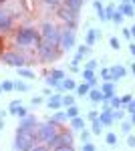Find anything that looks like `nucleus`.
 Instances as JSON below:
<instances>
[{"label":"nucleus","instance_id":"nucleus-7","mask_svg":"<svg viewBox=\"0 0 135 151\" xmlns=\"http://www.w3.org/2000/svg\"><path fill=\"white\" fill-rule=\"evenodd\" d=\"M0 57L2 60L8 65V67H14V69H20V67H26L28 65V60L24 55L20 52H16V50H6V52H0Z\"/></svg>","mask_w":135,"mask_h":151},{"label":"nucleus","instance_id":"nucleus-43","mask_svg":"<svg viewBox=\"0 0 135 151\" xmlns=\"http://www.w3.org/2000/svg\"><path fill=\"white\" fill-rule=\"evenodd\" d=\"M87 119H89V121H95V119H99V111H95V109H93V111H89Z\"/></svg>","mask_w":135,"mask_h":151},{"label":"nucleus","instance_id":"nucleus-6","mask_svg":"<svg viewBox=\"0 0 135 151\" xmlns=\"http://www.w3.org/2000/svg\"><path fill=\"white\" fill-rule=\"evenodd\" d=\"M48 149H55V147H63V145H73V131H58L55 137H51V139L45 143Z\"/></svg>","mask_w":135,"mask_h":151},{"label":"nucleus","instance_id":"nucleus-47","mask_svg":"<svg viewBox=\"0 0 135 151\" xmlns=\"http://www.w3.org/2000/svg\"><path fill=\"white\" fill-rule=\"evenodd\" d=\"M83 151H95V145L91 141H87V143H83Z\"/></svg>","mask_w":135,"mask_h":151},{"label":"nucleus","instance_id":"nucleus-30","mask_svg":"<svg viewBox=\"0 0 135 151\" xmlns=\"http://www.w3.org/2000/svg\"><path fill=\"white\" fill-rule=\"evenodd\" d=\"M61 103H63V107L75 105V97H73V95H61Z\"/></svg>","mask_w":135,"mask_h":151},{"label":"nucleus","instance_id":"nucleus-14","mask_svg":"<svg viewBox=\"0 0 135 151\" xmlns=\"http://www.w3.org/2000/svg\"><path fill=\"white\" fill-rule=\"evenodd\" d=\"M12 18L10 14H4V12L0 10V32H6V30H10L12 28Z\"/></svg>","mask_w":135,"mask_h":151},{"label":"nucleus","instance_id":"nucleus-48","mask_svg":"<svg viewBox=\"0 0 135 151\" xmlns=\"http://www.w3.org/2000/svg\"><path fill=\"white\" fill-rule=\"evenodd\" d=\"M97 65H99L97 60H87V67H85V69H91V70H95V69H97Z\"/></svg>","mask_w":135,"mask_h":151},{"label":"nucleus","instance_id":"nucleus-46","mask_svg":"<svg viewBox=\"0 0 135 151\" xmlns=\"http://www.w3.org/2000/svg\"><path fill=\"white\" fill-rule=\"evenodd\" d=\"M123 36L127 40H131V36H133V28H123Z\"/></svg>","mask_w":135,"mask_h":151},{"label":"nucleus","instance_id":"nucleus-39","mask_svg":"<svg viewBox=\"0 0 135 151\" xmlns=\"http://www.w3.org/2000/svg\"><path fill=\"white\" fill-rule=\"evenodd\" d=\"M101 79H103V81H113L111 70H109V69H101Z\"/></svg>","mask_w":135,"mask_h":151},{"label":"nucleus","instance_id":"nucleus-13","mask_svg":"<svg viewBox=\"0 0 135 151\" xmlns=\"http://www.w3.org/2000/svg\"><path fill=\"white\" fill-rule=\"evenodd\" d=\"M99 121H101L103 127H111L115 123L111 117V107H103V111H99Z\"/></svg>","mask_w":135,"mask_h":151},{"label":"nucleus","instance_id":"nucleus-9","mask_svg":"<svg viewBox=\"0 0 135 151\" xmlns=\"http://www.w3.org/2000/svg\"><path fill=\"white\" fill-rule=\"evenodd\" d=\"M75 42H77V35H75L73 28L61 30V38H58V48H61V50H71V48H75Z\"/></svg>","mask_w":135,"mask_h":151},{"label":"nucleus","instance_id":"nucleus-18","mask_svg":"<svg viewBox=\"0 0 135 151\" xmlns=\"http://www.w3.org/2000/svg\"><path fill=\"white\" fill-rule=\"evenodd\" d=\"M87 127V123H85V119L83 117H73L71 119V131H81V129H85Z\"/></svg>","mask_w":135,"mask_h":151},{"label":"nucleus","instance_id":"nucleus-2","mask_svg":"<svg viewBox=\"0 0 135 151\" xmlns=\"http://www.w3.org/2000/svg\"><path fill=\"white\" fill-rule=\"evenodd\" d=\"M34 47H36L38 58L45 60V63H53V60H56L58 55H61V48L55 47V45H51V42H45V40H38Z\"/></svg>","mask_w":135,"mask_h":151},{"label":"nucleus","instance_id":"nucleus-21","mask_svg":"<svg viewBox=\"0 0 135 151\" xmlns=\"http://www.w3.org/2000/svg\"><path fill=\"white\" fill-rule=\"evenodd\" d=\"M16 73H18V77H22V79H28V81H32L34 77V70H30L28 67H20V69H16Z\"/></svg>","mask_w":135,"mask_h":151},{"label":"nucleus","instance_id":"nucleus-55","mask_svg":"<svg viewBox=\"0 0 135 151\" xmlns=\"http://www.w3.org/2000/svg\"><path fill=\"white\" fill-rule=\"evenodd\" d=\"M121 2H133V0H121Z\"/></svg>","mask_w":135,"mask_h":151},{"label":"nucleus","instance_id":"nucleus-28","mask_svg":"<svg viewBox=\"0 0 135 151\" xmlns=\"http://www.w3.org/2000/svg\"><path fill=\"white\" fill-rule=\"evenodd\" d=\"M65 115H67V119L77 117V115H79V107H77V105H69L67 109H65Z\"/></svg>","mask_w":135,"mask_h":151},{"label":"nucleus","instance_id":"nucleus-52","mask_svg":"<svg viewBox=\"0 0 135 151\" xmlns=\"http://www.w3.org/2000/svg\"><path fill=\"white\" fill-rule=\"evenodd\" d=\"M4 129V119H0V131Z\"/></svg>","mask_w":135,"mask_h":151},{"label":"nucleus","instance_id":"nucleus-29","mask_svg":"<svg viewBox=\"0 0 135 151\" xmlns=\"http://www.w3.org/2000/svg\"><path fill=\"white\" fill-rule=\"evenodd\" d=\"M111 117H113V121H117V119L121 121V119L125 117V109H123V107H117V109H111Z\"/></svg>","mask_w":135,"mask_h":151},{"label":"nucleus","instance_id":"nucleus-23","mask_svg":"<svg viewBox=\"0 0 135 151\" xmlns=\"http://www.w3.org/2000/svg\"><path fill=\"white\" fill-rule=\"evenodd\" d=\"M83 2H85V0H65L63 4H65L67 8H71V10H77V12H79L81 8H83Z\"/></svg>","mask_w":135,"mask_h":151},{"label":"nucleus","instance_id":"nucleus-40","mask_svg":"<svg viewBox=\"0 0 135 151\" xmlns=\"http://www.w3.org/2000/svg\"><path fill=\"white\" fill-rule=\"evenodd\" d=\"M89 139H91V131H87V129H81V141H83V143H87Z\"/></svg>","mask_w":135,"mask_h":151},{"label":"nucleus","instance_id":"nucleus-31","mask_svg":"<svg viewBox=\"0 0 135 151\" xmlns=\"http://www.w3.org/2000/svg\"><path fill=\"white\" fill-rule=\"evenodd\" d=\"M111 20H113L115 24H123L125 16H123V14H121L119 10H117V8H115V12H113V16H111Z\"/></svg>","mask_w":135,"mask_h":151},{"label":"nucleus","instance_id":"nucleus-42","mask_svg":"<svg viewBox=\"0 0 135 151\" xmlns=\"http://www.w3.org/2000/svg\"><path fill=\"white\" fill-rule=\"evenodd\" d=\"M51 151H75V147L73 145H63V147H55V149H51Z\"/></svg>","mask_w":135,"mask_h":151},{"label":"nucleus","instance_id":"nucleus-44","mask_svg":"<svg viewBox=\"0 0 135 151\" xmlns=\"http://www.w3.org/2000/svg\"><path fill=\"white\" fill-rule=\"evenodd\" d=\"M43 2H45L46 6H53V8L55 6H61V0H43Z\"/></svg>","mask_w":135,"mask_h":151},{"label":"nucleus","instance_id":"nucleus-34","mask_svg":"<svg viewBox=\"0 0 135 151\" xmlns=\"http://www.w3.org/2000/svg\"><path fill=\"white\" fill-rule=\"evenodd\" d=\"M131 129H133V123H131V121H123V123H121V131H123L125 135H129Z\"/></svg>","mask_w":135,"mask_h":151},{"label":"nucleus","instance_id":"nucleus-11","mask_svg":"<svg viewBox=\"0 0 135 151\" xmlns=\"http://www.w3.org/2000/svg\"><path fill=\"white\" fill-rule=\"evenodd\" d=\"M63 79H65V73H63L61 69H55V70L48 73V77H46V85L61 91V81H63Z\"/></svg>","mask_w":135,"mask_h":151},{"label":"nucleus","instance_id":"nucleus-32","mask_svg":"<svg viewBox=\"0 0 135 151\" xmlns=\"http://www.w3.org/2000/svg\"><path fill=\"white\" fill-rule=\"evenodd\" d=\"M14 91H20V93H26L28 91V85L22 81H14Z\"/></svg>","mask_w":135,"mask_h":151},{"label":"nucleus","instance_id":"nucleus-3","mask_svg":"<svg viewBox=\"0 0 135 151\" xmlns=\"http://www.w3.org/2000/svg\"><path fill=\"white\" fill-rule=\"evenodd\" d=\"M40 40H45V42H51V45H55L58 47V38H61V28L53 22H43L40 26Z\"/></svg>","mask_w":135,"mask_h":151},{"label":"nucleus","instance_id":"nucleus-4","mask_svg":"<svg viewBox=\"0 0 135 151\" xmlns=\"http://www.w3.org/2000/svg\"><path fill=\"white\" fill-rule=\"evenodd\" d=\"M56 133H58V125L56 123H51V121H46L43 125H36V129H34L36 141H43V143H46L51 137H55Z\"/></svg>","mask_w":135,"mask_h":151},{"label":"nucleus","instance_id":"nucleus-54","mask_svg":"<svg viewBox=\"0 0 135 151\" xmlns=\"http://www.w3.org/2000/svg\"><path fill=\"white\" fill-rule=\"evenodd\" d=\"M0 52H2V38H0Z\"/></svg>","mask_w":135,"mask_h":151},{"label":"nucleus","instance_id":"nucleus-25","mask_svg":"<svg viewBox=\"0 0 135 151\" xmlns=\"http://www.w3.org/2000/svg\"><path fill=\"white\" fill-rule=\"evenodd\" d=\"M93 6H95V10H97L99 20H103V22H105V6L101 4V0H93Z\"/></svg>","mask_w":135,"mask_h":151},{"label":"nucleus","instance_id":"nucleus-56","mask_svg":"<svg viewBox=\"0 0 135 151\" xmlns=\"http://www.w3.org/2000/svg\"><path fill=\"white\" fill-rule=\"evenodd\" d=\"M0 93H2V87H0Z\"/></svg>","mask_w":135,"mask_h":151},{"label":"nucleus","instance_id":"nucleus-50","mask_svg":"<svg viewBox=\"0 0 135 151\" xmlns=\"http://www.w3.org/2000/svg\"><path fill=\"white\" fill-rule=\"evenodd\" d=\"M43 103H45L43 97H32V105H43Z\"/></svg>","mask_w":135,"mask_h":151},{"label":"nucleus","instance_id":"nucleus-10","mask_svg":"<svg viewBox=\"0 0 135 151\" xmlns=\"http://www.w3.org/2000/svg\"><path fill=\"white\" fill-rule=\"evenodd\" d=\"M36 125H38V121L34 119L32 115H26L20 119V123H18V133H34V129H36Z\"/></svg>","mask_w":135,"mask_h":151},{"label":"nucleus","instance_id":"nucleus-41","mask_svg":"<svg viewBox=\"0 0 135 151\" xmlns=\"http://www.w3.org/2000/svg\"><path fill=\"white\" fill-rule=\"evenodd\" d=\"M129 101H133V95H129V93L123 95V97H121V107H123V105H127Z\"/></svg>","mask_w":135,"mask_h":151},{"label":"nucleus","instance_id":"nucleus-17","mask_svg":"<svg viewBox=\"0 0 135 151\" xmlns=\"http://www.w3.org/2000/svg\"><path fill=\"white\" fill-rule=\"evenodd\" d=\"M117 10L121 12V14H123L125 18H131V16L135 14L133 6H131V2H119V8H117Z\"/></svg>","mask_w":135,"mask_h":151},{"label":"nucleus","instance_id":"nucleus-51","mask_svg":"<svg viewBox=\"0 0 135 151\" xmlns=\"http://www.w3.org/2000/svg\"><path fill=\"white\" fill-rule=\"evenodd\" d=\"M129 52H131V55H135V45H133V42L129 45Z\"/></svg>","mask_w":135,"mask_h":151},{"label":"nucleus","instance_id":"nucleus-22","mask_svg":"<svg viewBox=\"0 0 135 151\" xmlns=\"http://www.w3.org/2000/svg\"><path fill=\"white\" fill-rule=\"evenodd\" d=\"M83 79H85V83H89V87H95V85H97L95 73H93L91 69H85V70H83Z\"/></svg>","mask_w":135,"mask_h":151},{"label":"nucleus","instance_id":"nucleus-16","mask_svg":"<svg viewBox=\"0 0 135 151\" xmlns=\"http://www.w3.org/2000/svg\"><path fill=\"white\" fill-rule=\"evenodd\" d=\"M97 40H99V30H97V28H89L87 35H85V45H87V47H93Z\"/></svg>","mask_w":135,"mask_h":151},{"label":"nucleus","instance_id":"nucleus-5","mask_svg":"<svg viewBox=\"0 0 135 151\" xmlns=\"http://www.w3.org/2000/svg\"><path fill=\"white\" fill-rule=\"evenodd\" d=\"M36 145V137L34 133H18L14 137V151H28Z\"/></svg>","mask_w":135,"mask_h":151},{"label":"nucleus","instance_id":"nucleus-35","mask_svg":"<svg viewBox=\"0 0 135 151\" xmlns=\"http://www.w3.org/2000/svg\"><path fill=\"white\" fill-rule=\"evenodd\" d=\"M0 87H2V91H14V81H4L0 83Z\"/></svg>","mask_w":135,"mask_h":151},{"label":"nucleus","instance_id":"nucleus-45","mask_svg":"<svg viewBox=\"0 0 135 151\" xmlns=\"http://www.w3.org/2000/svg\"><path fill=\"white\" fill-rule=\"evenodd\" d=\"M28 151H51V149H48L46 145H38V143H36V145H34L32 149H28Z\"/></svg>","mask_w":135,"mask_h":151},{"label":"nucleus","instance_id":"nucleus-1","mask_svg":"<svg viewBox=\"0 0 135 151\" xmlns=\"http://www.w3.org/2000/svg\"><path fill=\"white\" fill-rule=\"evenodd\" d=\"M38 40H40V32H38L36 28H30V26L18 28L16 35H14V42H16L18 47H32Z\"/></svg>","mask_w":135,"mask_h":151},{"label":"nucleus","instance_id":"nucleus-53","mask_svg":"<svg viewBox=\"0 0 135 151\" xmlns=\"http://www.w3.org/2000/svg\"><path fill=\"white\" fill-rule=\"evenodd\" d=\"M2 4H4V0H0V10H2Z\"/></svg>","mask_w":135,"mask_h":151},{"label":"nucleus","instance_id":"nucleus-36","mask_svg":"<svg viewBox=\"0 0 135 151\" xmlns=\"http://www.w3.org/2000/svg\"><path fill=\"white\" fill-rule=\"evenodd\" d=\"M109 45H111L113 50H119V48H121V45H119V38H117V36H111V38H109Z\"/></svg>","mask_w":135,"mask_h":151},{"label":"nucleus","instance_id":"nucleus-8","mask_svg":"<svg viewBox=\"0 0 135 151\" xmlns=\"http://www.w3.org/2000/svg\"><path fill=\"white\" fill-rule=\"evenodd\" d=\"M58 10H56V14L61 16V20H65L67 22V28H77V24H79V12L77 10H71V8H67L65 4L63 6H56Z\"/></svg>","mask_w":135,"mask_h":151},{"label":"nucleus","instance_id":"nucleus-33","mask_svg":"<svg viewBox=\"0 0 135 151\" xmlns=\"http://www.w3.org/2000/svg\"><path fill=\"white\" fill-rule=\"evenodd\" d=\"M91 123H93V133H95V135L103 133V125H101V121H99V119H95V121H91Z\"/></svg>","mask_w":135,"mask_h":151},{"label":"nucleus","instance_id":"nucleus-37","mask_svg":"<svg viewBox=\"0 0 135 151\" xmlns=\"http://www.w3.org/2000/svg\"><path fill=\"white\" fill-rule=\"evenodd\" d=\"M105 141H107V145H115L117 143V135L115 133H107L105 135Z\"/></svg>","mask_w":135,"mask_h":151},{"label":"nucleus","instance_id":"nucleus-26","mask_svg":"<svg viewBox=\"0 0 135 151\" xmlns=\"http://www.w3.org/2000/svg\"><path fill=\"white\" fill-rule=\"evenodd\" d=\"M65 119H67V115H65V111H58V109H56V111H55V115L51 117L48 121H51V123H56V125H58V123H63Z\"/></svg>","mask_w":135,"mask_h":151},{"label":"nucleus","instance_id":"nucleus-24","mask_svg":"<svg viewBox=\"0 0 135 151\" xmlns=\"http://www.w3.org/2000/svg\"><path fill=\"white\" fill-rule=\"evenodd\" d=\"M75 87H77V83L73 81V79H63L61 81V91H75Z\"/></svg>","mask_w":135,"mask_h":151},{"label":"nucleus","instance_id":"nucleus-12","mask_svg":"<svg viewBox=\"0 0 135 151\" xmlns=\"http://www.w3.org/2000/svg\"><path fill=\"white\" fill-rule=\"evenodd\" d=\"M8 113H10V115H16L18 119H22V117L28 115V109L22 105V101H12L10 107H8Z\"/></svg>","mask_w":135,"mask_h":151},{"label":"nucleus","instance_id":"nucleus-20","mask_svg":"<svg viewBox=\"0 0 135 151\" xmlns=\"http://www.w3.org/2000/svg\"><path fill=\"white\" fill-rule=\"evenodd\" d=\"M87 97H89L93 103H103V93L99 91V89H95V87H91V89H89Z\"/></svg>","mask_w":135,"mask_h":151},{"label":"nucleus","instance_id":"nucleus-38","mask_svg":"<svg viewBox=\"0 0 135 151\" xmlns=\"http://www.w3.org/2000/svg\"><path fill=\"white\" fill-rule=\"evenodd\" d=\"M113 12H115V6H113V4H109V6L105 8V20H111Z\"/></svg>","mask_w":135,"mask_h":151},{"label":"nucleus","instance_id":"nucleus-49","mask_svg":"<svg viewBox=\"0 0 135 151\" xmlns=\"http://www.w3.org/2000/svg\"><path fill=\"white\" fill-rule=\"evenodd\" d=\"M127 147H135V137L131 135V133L127 135Z\"/></svg>","mask_w":135,"mask_h":151},{"label":"nucleus","instance_id":"nucleus-15","mask_svg":"<svg viewBox=\"0 0 135 151\" xmlns=\"http://www.w3.org/2000/svg\"><path fill=\"white\" fill-rule=\"evenodd\" d=\"M109 70H111L113 83H115V81H119V79H123L125 75H127V69H125L123 65H113V67H111V69H109Z\"/></svg>","mask_w":135,"mask_h":151},{"label":"nucleus","instance_id":"nucleus-27","mask_svg":"<svg viewBox=\"0 0 135 151\" xmlns=\"http://www.w3.org/2000/svg\"><path fill=\"white\" fill-rule=\"evenodd\" d=\"M89 83H81V85H77V87H75V91H77V95H79V97H87V93H89Z\"/></svg>","mask_w":135,"mask_h":151},{"label":"nucleus","instance_id":"nucleus-19","mask_svg":"<svg viewBox=\"0 0 135 151\" xmlns=\"http://www.w3.org/2000/svg\"><path fill=\"white\" fill-rule=\"evenodd\" d=\"M46 105H48V109H61L63 107V103H61V93H55L53 97H48V101H46Z\"/></svg>","mask_w":135,"mask_h":151}]
</instances>
